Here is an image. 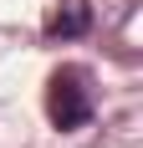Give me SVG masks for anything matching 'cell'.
Returning a JSON list of instances; mask_svg holds the SVG:
<instances>
[{"label": "cell", "instance_id": "cell-1", "mask_svg": "<svg viewBox=\"0 0 143 148\" xmlns=\"http://www.w3.org/2000/svg\"><path fill=\"white\" fill-rule=\"evenodd\" d=\"M46 112H51L56 128H82V123L92 118V92H87V77L77 72V66H67V72L51 77V87H46Z\"/></svg>", "mask_w": 143, "mask_h": 148}, {"label": "cell", "instance_id": "cell-2", "mask_svg": "<svg viewBox=\"0 0 143 148\" xmlns=\"http://www.w3.org/2000/svg\"><path fill=\"white\" fill-rule=\"evenodd\" d=\"M92 26V5L87 0H56L46 15V36H82Z\"/></svg>", "mask_w": 143, "mask_h": 148}]
</instances>
